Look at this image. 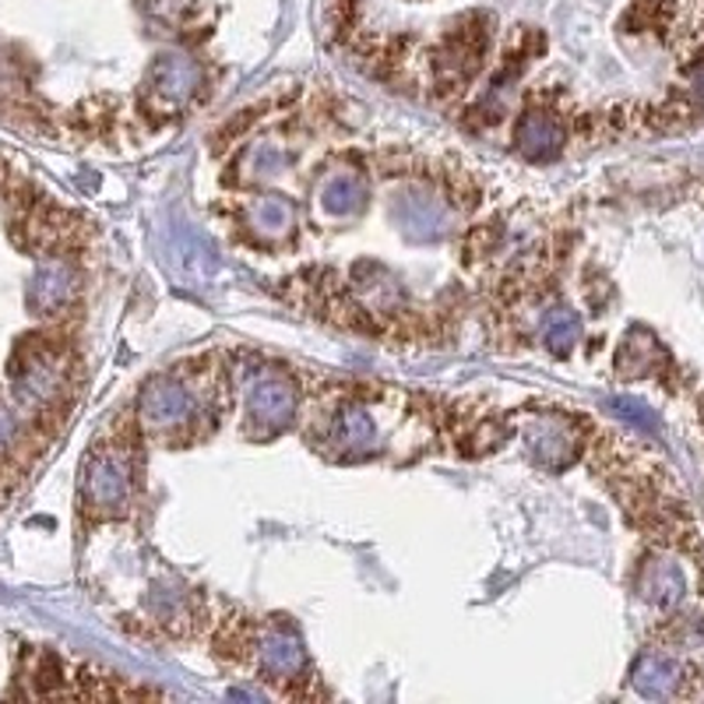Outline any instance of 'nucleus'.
I'll return each instance as SVG.
<instances>
[{
	"instance_id": "f257e3e1",
	"label": "nucleus",
	"mask_w": 704,
	"mask_h": 704,
	"mask_svg": "<svg viewBox=\"0 0 704 704\" xmlns=\"http://www.w3.org/2000/svg\"><path fill=\"white\" fill-rule=\"evenodd\" d=\"M134 490V462L123 441L102 438L81 469V511L92 517H117L128 511Z\"/></svg>"
},
{
	"instance_id": "f03ea898",
	"label": "nucleus",
	"mask_w": 704,
	"mask_h": 704,
	"mask_svg": "<svg viewBox=\"0 0 704 704\" xmlns=\"http://www.w3.org/2000/svg\"><path fill=\"white\" fill-rule=\"evenodd\" d=\"M204 71L188 53H162L152 60L149 78H144V102L155 113H177L201 92Z\"/></svg>"
},
{
	"instance_id": "7ed1b4c3",
	"label": "nucleus",
	"mask_w": 704,
	"mask_h": 704,
	"mask_svg": "<svg viewBox=\"0 0 704 704\" xmlns=\"http://www.w3.org/2000/svg\"><path fill=\"white\" fill-rule=\"evenodd\" d=\"M247 426L258 438H275L296 416V388L285 374L264 370L247 384Z\"/></svg>"
},
{
	"instance_id": "20e7f679",
	"label": "nucleus",
	"mask_w": 704,
	"mask_h": 704,
	"mask_svg": "<svg viewBox=\"0 0 704 704\" xmlns=\"http://www.w3.org/2000/svg\"><path fill=\"white\" fill-rule=\"evenodd\" d=\"M141 423L152 433H177L198 420V395L180 378H155L141 391Z\"/></svg>"
},
{
	"instance_id": "39448f33",
	"label": "nucleus",
	"mask_w": 704,
	"mask_h": 704,
	"mask_svg": "<svg viewBox=\"0 0 704 704\" xmlns=\"http://www.w3.org/2000/svg\"><path fill=\"white\" fill-rule=\"evenodd\" d=\"M486 39H490V18L486 14H465L454 32L444 39V47L433 60V68H438V78L444 86H462V81L480 68V57L486 50Z\"/></svg>"
},
{
	"instance_id": "423d86ee",
	"label": "nucleus",
	"mask_w": 704,
	"mask_h": 704,
	"mask_svg": "<svg viewBox=\"0 0 704 704\" xmlns=\"http://www.w3.org/2000/svg\"><path fill=\"white\" fill-rule=\"evenodd\" d=\"M384 441L381 433V420L374 416V409H366L363 402H349L342 405L328 423V444L356 459V454H370L378 451Z\"/></svg>"
},
{
	"instance_id": "0eeeda50",
	"label": "nucleus",
	"mask_w": 704,
	"mask_h": 704,
	"mask_svg": "<svg viewBox=\"0 0 704 704\" xmlns=\"http://www.w3.org/2000/svg\"><path fill=\"white\" fill-rule=\"evenodd\" d=\"M395 222L405 240L412 243H430V240H441L447 233V209L423 191H405L395 201Z\"/></svg>"
},
{
	"instance_id": "6e6552de",
	"label": "nucleus",
	"mask_w": 704,
	"mask_h": 704,
	"mask_svg": "<svg viewBox=\"0 0 704 704\" xmlns=\"http://www.w3.org/2000/svg\"><path fill=\"white\" fill-rule=\"evenodd\" d=\"M567 141V131L561 117H553L550 110H525L514 123V144L517 152L532 162H550L561 155Z\"/></svg>"
},
{
	"instance_id": "1a4fd4ad",
	"label": "nucleus",
	"mask_w": 704,
	"mask_h": 704,
	"mask_svg": "<svg viewBox=\"0 0 704 704\" xmlns=\"http://www.w3.org/2000/svg\"><path fill=\"white\" fill-rule=\"evenodd\" d=\"M525 447H529V454L543 469H553L556 472V469L571 465L574 451H577V433L564 420H535L525 430Z\"/></svg>"
},
{
	"instance_id": "9d476101",
	"label": "nucleus",
	"mask_w": 704,
	"mask_h": 704,
	"mask_svg": "<svg viewBox=\"0 0 704 704\" xmlns=\"http://www.w3.org/2000/svg\"><path fill=\"white\" fill-rule=\"evenodd\" d=\"M318 204H321V212L331 215V219H352V215H360L363 204H366V183H363V177L352 173V170L331 173L321 183V188H318Z\"/></svg>"
},
{
	"instance_id": "9b49d317",
	"label": "nucleus",
	"mask_w": 704,
	"mask_h": 704,
	"mask_svg": "<svg viewBox=\"0 0 704 704\" xmlns=\"http://www.w3.org/2000/svg\"><path fill=\"white\" fill-rule=\"evenodd\" d=\"M261 670L272 680H296L306 670V652L296 634L289 631H268L261 637Z\"/></svg>"
},
{
	"instance_id": "f8f14e48",
	"label": "nucleus",
	"mask_w": 704,
	"mask_h": 704,
	"mask_svg": "<svg viewBox=\"0 0 704 704\" xmlns=\"http://www.w3.org/2000/svg\"><path fill=\"white\" fill-rule=\"evenodd\" d=\"M247 225L268 243H275L282 237L293 233V222H296V212H293V204H289L285 198L279 194H261L254 198L251 204H247V212H243Z\"/></svg>"
},
{
	"instance_id": "ddd939ff",
	"label": "nucleus",
	"mask_w": 704,
	"mask_h": 704,
	"mask_svg": "<svg viewBox=\"0 0 704 704\" xmlns=\"http://www.w3.org/2000/svg\"><path fill=\"white\" fill-rule=\"evenodd\" d=\"M680 666L673 658H666V655H655V652H648V655H641L637 662H634V673H631V683H634V691L641 694V697H648V701H662V697H673L676 694V687H680Z\"/></svg>"
},
{
	"instance_id": "4468645a",
	"label": "nucleus",
	"mask_w": 704,
	"mask_h": 704,
	"mask_svg": "<svg viewBox=\"0 0 704 704\" xmlns=\"http://www.w3.org/2000/svg\"><path fill=\"white\" fill-rule=\"evenodd\" d=\"M71 293H74V275L60 261H47L39 264V272L32 279L29 303L36 306V314H57V310L71 300Z\"/></svg>"
},
{
	"instance_id": "2eb2a0df",
	"label": "nucleus",
	"mask_w": 704,
	"mask_h": 704,
	"mask_svg": "<svg viewBox=\"0 0 704 704\" xmlns=\"http://www.w3.org/2000/svg\"><path fill=\"white\" fill-rule=\"evenodd\" d=\"M683 574H680V567L676 564H670V561H645V567H641V574H637V592L648 599V603H655V606H673V603H680L683 599Z\"/></svg>"
},
{
	"instance_id": "dca6fc26",
	"label": "nucleus",
	"mask_w": 704,
	"mask_h": 704,
	"mask_svg": "<svg viewBox=\"0 0 704 704\" xmlns=\"http://www.w3.org/2000/svg\"><path fill=\"white\" fill-rule=\"evenodd\" d=\"M177 268L180 275L194 282H209L219 272V258L212 251V243H204L198 233L191 230H177Z\"/></svg>"
},
{
	"instance_id": "f3484780",
	"label": "nucleus",
	"mask_w": 704,
	"mask_h": 704,
	"mask_svg": "<svg viewBox=\"0 0 704 704\" xmlns=\"http://www.w3.org/2000/svg\"><path fill=\"white\" fill-rule=\"evenodd\" d=\"M543 339H546V349L556 352V356H567V352L577 345V339H582V318L574 314V310L567 306H553L546 321H543Z\"/></svg>"
},
{
	"instance_id": "a211bd4d",
	"label": "nucleus",
	"mask_w": 704,
	"mask_h": 704,
	"mask_svg": "<svg viewBox=\"0 0 704 704\" xmlns=\"http://www.w3.org/2000/svg\"><path fill=\"white\" fill-rule=\"evenodd\" d=\"M655 360H662L658 342L648 339V335H631V339L624 342V349H620L616 366H620V374L637 378V374H648V370L655 366Z\"/></svg>"
},
{
	"instance_id": "6ab92c4d",
	"label": "nucleus",
	"mask_w": 704,
	"mask_h": 704,
	"mask_svg": "<svg viewBox=\"0 0 704 704\" xmlns=\"http://www.w3.org/2000/svg\"><path fill=\"white\" fill-rule=\"evenodd\" d=\"M279 165H282V152L275 149V144H268V141L254 144V149L243 155V170H247V177H251V180L279 173Z\"/></svg>"
},
{
	"instance_id": "aec40b11",
	"label": "nucleus",
	"mask_w": 704,
	"mask_h": 704,
	"mask_svg": "<svg viewBox=\"0 0 704 704\" xmlns=\"http://www.w3.org/2000/svg\"><path fill=\"white\" fill-rule=\"evenodd\" d=\"M610 412L613 416H620L624 423H634V426H645V430H655V412L645 405V402H637V399H610Z\"/></svg>"
},
{
	"instance_id": "412c9836",
	"label": "nucleus",
	"mask_w": 704,
	"mask_h": 704,
	"mask_svg": "<svg viewBox=\"0 0 704 704\" xmlns=\"http://www.w3.org/2000/svg\"><path fill=\"white\" fill-rule=\"evenodd\" d=\"M687 95H691V110H704V57H697L694 64H687Z\"/></svg>"
}]
</instances>
